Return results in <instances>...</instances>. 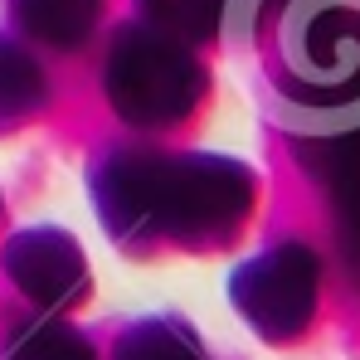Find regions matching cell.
Wrapping results in <instances>:
<instances>
[{
    "instance_id": "6da1fadb",
    "label": "cell",
    "mask_w": 360,
    "mask_h": 360,
    "mask_svg": "<svg viewBox=\"0 0 360 360\" xmlns=\"http://www.w3.org/2000/svg\"><path fill=\"white\" fill-rule=\"evenodd\" d=\"M98 200L112 234H166L190 248H214L243 229L253 180L219 156L161 161L127 151L98 176Z\"/></svg>"
},
{
    "instance_id": "8992f818",
    "label": "cell",
    "mask_w": 360,
    "mask_h": 360,
    "mask_svg": "<svg viewBox=\"0 0 360 360\" xmlns=\"http://www.w3.org/2000/svg\"><path fill=\"white\" fill-rule=\"evenodd\" d=\"M98 10H103V0H15L20 25H25L34 39L59 44V49L78 44V39H88Z\"/></svg>"
},
{
    "instance_id": "52a82bcc",
    "label": "cell",
    "mask_w": 360,
    "mask_h": 360,
    "mask_svg": "<svg viewBox=\"0 0 360 360\" xmlns=\"http://www.w3.org/2000/svg\"><path fill=\"white\" fill-rule=\"evenodd\" d=\"M44 93H49V83L39 73V63L0 39V127L30 117L44 103Z\"/></svg>"
},
{
    "instance_id": "9c48e42d",
    "label": "cell",
    "mask_w": 360,
    "mask_h": 360,
    "mask_svg": "<svg viewBox=\"0 0 360 360\" xmlns=\"http://www.w3.org/2000/svg\"><path fill=\"white\" fill-rule=\"evenodd\" d=\"M117 360H200V351L190 346V336L180 326H141L136 336H127L117 346Z\"/></svg>"
},
{
    "instance_id": "30bf717a",
    "label": "cell",
    "mask_w": 360,
    "mask_h": 360,
    "mask_svg": "<svg viewBox=\"0 0 360 360\" xmlns=\"http://www.w3.org/2000/svg\"><path fill=\"white\" fill-rule=\"evenodd\" d=\"M10 360H93V356H88V346H83L73 331H63V326H30V331H20Z\"/></svg>"
},
{
    "instance_id": "7a4b0ae2",
    "label": "cell",
    "mask_w": 360,
    "mask_h": 360,
    "mask_svg": "<svg viewBox=\"0 0 360 360\" xmlns=\"http://www.w3.org/2000/svg\"><path fill=\"white\" fill-rule=\"evenodd\" d=\"M283 54L302 98L316 103V131L360 127V0H288Z\"/></svg>"
},
{
    "instance_id": "ba28073f",
    "label": "cell",
    "mask_w": 360,
    "mask_h": 360,
    "mask_svg": "<svg viewBox=\"0 0 360 360\" xmlns=\"http://www.w3.org/2000/svg\"><path fill=\"white\" fill-rule=\"evenodd\" d=\"M136 10L146 15L151 30L171 34L180 44L214 34L219 20H224V0H136Z\"/></svg>"
},
{
    "instance_id": "277c9868",
    "label": "cell",
    "mask_w": 360,
    "mask_h": 360,
    "mask_svg": "<svg viewBox=\"0 0 360 360\" xmlns=\"http://www.w3.org/2000/svg\"><path fill=\"white\" fill-rule=\"evenodd\" d=\"M234 307L263 336H292L316 307V258L302 243H283L253 258L234 278Z\"/></svg>"
},
{
    "instance_id": "3957f363",
    "label": "cell",
    "mask_w": 360,
    "mask_h": 360,
    "mask_svg": "<svg viewBox=\"0 0 360 360\" xmlns=\"http://www.w3.org/2000/svg\"><path fill=\"white\" fill-rule=\"evenodd\" d=\"M200 93H205V73L180 39L151 25H131L112 39L108 98L131 127H171L190 117Z\"/></svg>"
},
{
    "instance_id": "5b68a950",
    "label": "cell",
    "mask_w": 360,
    "mask_h": 360,
    "mask_svg": "<svg viewBox=\"0 0 360 360\" xmlns=\"http://www.w3.org/2000/svg\"><path fill=\"white\" fill-rule=\"evenodd\" d=\"M10 278L20 283L25 297H34L39 307H68L88 292V268L78 243L59 234V229H30L10 243L5 253Z\"/></svg>"
}]
</instances>
